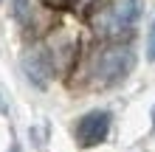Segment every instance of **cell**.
Wrapping results in <instances>:
<instances>
[{
    "mask_svg": "<svg viewBox=\"0 0 155 152\" xmlns=\"http://www.w3.org/2000/svg\"><path fill=\"white\" fill-rule=\"evenodd\" d=\"M135 65V53L127 42H110L93 57V79L99 85H118Z\"/></svg>",
    "mask_w": 155,
    "mask_h": 152,
    "instance_id": "cell-1",
    "label": "cell"
},
{
    "mask_svg": "<svg viewBox=\"0 0 155 152\" xmlns=\"http://www.w3.org/2000/svg\"><path fill=\"white\" fill-rule=\"evenodd\" d=\"M110 132V113L107 110H90L76 121V141L79 147H96Z\"/></svg>",
    "mask_w": 155,
    "mask_h": 152,
    "instance_id": "cell-4",
    "label": "cell"
},
{
    "mask_svg": "<svg viewBox=\"0 0 155 152\" xmlns=\"http://www.w3.org/2000/svg\"><path fill=\"white\" fill-rule=\"evenodd\" d=\"M20 65H23V73L28 76V82L37 85L40 90H45L48 79L54 76V57L48 53V48L45 45H31L23 53Z\"/></svg>",
    "mask_w": 155,
    "mask_h": 152,
    "instance_id": "cell-3",
    "label": "cell"
},
{
    "mask_svg": "<svg viewBox=\"0 0 155 152\" xmlns=\"http://www.w3.org/2000/svg\"><path fill=\"white\" fill-rule=\"evenodd\" d=\"M152 130H155V104H152Z\"/></svg>",
    "mask_w": 155,
    "mask_h": 152,
    "instance_id": "cell-7",
    "label": "cell"
},
{
    "mask_svg": "<svg viewBox=\"0 0 155 152\" xmlns=\"http://www.w3.org/2000/svg\"><path fill=\"white\" fill-rule=\"evenodd\" d=\"M14 17L20 23H28L31 20V11H28V0H14Z\"/></svg>",
    "mask_w": 155,
    "mask_h": 152,
    "instance_id": "cell-5",
    "label": "cell"
},
{
    "mask_svg": "<svg viewBox=\"0 0 155 152\" xmlns=\"http://www.w3.org/2000/svg\"><path fill=\"white\" fill-rule=\"evenodd\" d=\"M141 11H144L141 0H110L107 8L96 17V28L104 37H118L138 23Z\"/></svg>",
    "mask_w": 155,
    "mask_h": 152,
    "instance_id": "cell-2",
    "label": "cell"
},
{
    "mask_svg": "<svg viewBox=\"0 0 155 152\" xmlns=\"http://www.w3.org/2000/svg\"><path fill=\"white\" fill-rule=\"evenodd\" d=\"M147 59L155 62V20L150 25V34H147Z\"/></svg>",
    "mask_w": 155,
    "mask_h": 152,
    "instance_id": "cell-6",
    "label": "cell"
}]
</instances>
